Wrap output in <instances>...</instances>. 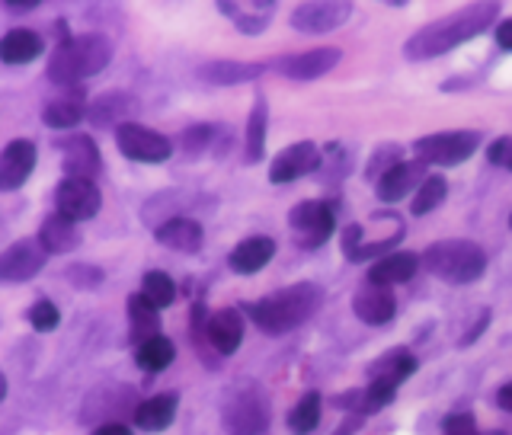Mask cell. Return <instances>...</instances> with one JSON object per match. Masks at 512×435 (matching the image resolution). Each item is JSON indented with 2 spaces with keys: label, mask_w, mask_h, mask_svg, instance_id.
Segmentation results:
<instances>
[{
  "label": "cell",
  "mask_w": 512,
  "mask_h": 435,
  "mask_svg": "<svg viewBox=\"0 0 512 435\" xmlns=\"http://www.w3.org/2000/svg\"><path fill=\"white\" fill-rule=\"evenodd\" d=\"M496 16H500V4H496V0H480V4L461 7L455 13L442 16V20H432L423 29H416L404 45V55L410 61H429V58L448 55L452 48L477 39L480 32H487Z\"/></svg>",
  "instance_id": "1"
},
{
  "label": "cell",
  "mask_w": 512,
  "mask_h": 435,
  "mask_svg": "<svg viewBox=\"0 0 512 435\" xmlns=\"http://www.w3.org/2000/svg\"><path fill=\"white\" fill-rule=\"evenodd\" d=\"M320 304H324V288L314 282H298L292 288H282V292H272L247 304V314L263 333L282 336L301 327L304 320H311L320 311Z\"/></svg>",
  "instance_id": "2"
},
{
  "label": "cell",
  "mask_w": 512,
  "mask_h": 435,
  "mask_svg": "<svg viewBox=\"0 0 512 435\" xmlns=\"http://www.w3.org/2000/svg\"><path fill=\"white\" fill-rule=\"evenodd\" d=\"M112 61V45L103 36H68L61 39L48 61V80L58 87H77L80 80L100 74Z\"/></svg>",
  "instance_id": "3"
},
{
  "label": "cell",
  "mask_w": 512,
  "mask_h": 435,
  "mask_svg": "<svg viewBox=\"0 0 512 435\" xmlns=\"http://www.w3.org/2000/svg\"><path fill=\"white\" fill-rule=\"evenodd\" d=\"M423 266L448 285H471L484 276L487 253L474 240H439L423 256Z\"/></svg>",
  "instance_id": "4"
},
{
  "label": "cell",
  "mask_w": 512,
  "mask_h": 435,
  "mask_svg": "<svg viewBox=\"0 0 512 435\" xmlns=\"http://www.w3.org/2000/svg\"><path fill=\"white\" fill-rule=\"evenodd\" d=\"M228 435H266L269 432V400L253 381L237 384L221 407Z\"/></svg>",
  "instance_id": "5"
},
{
  "label": "cell",
  "mask_w": 512,
  "mask_h": 435,
  "mask_svg": "<svg viewBox=\"0 0 512 435\" xmlns=\"http://www.w3.org/2000/svg\"><path fill=\"white\" fill-rule=\"evenodd\" d=\"M288 224H292V237L301 250H317L336 231V208L330 202H301L292 208Z\"/></svg>",
  "instance_id": "6"
},
{
  "label": "cell",
  "mask_w": 512,
  "mask_h": 435,
  "mask_svg": "<svg viewBox=\"0 0 512 435\" xmlns=\"http://www.w3.org/2000/svg\"><path fill=\"white\" fill-rule=\"evenodd\" d=\"M480 144L477 132H439L416 141V160L432 167H458Z\"/></svg>",
  "instance_id": "7"
},
{
  "label": "cell",
  "mask_w": 512,
  "mask_h": 435,
  "mask_svg": "<svg viewBox=\"0 0 512 435\" xmlns=\"http://www.w3.org/2000/svg\"><path fill=\"white\" fill-rule=\"evenodd\" d=\"M116 144L128 160H138V164H164L173 154V144L167 135L154 132V128H144L138 122H125L116 128Z\"/></svg>",
  "instance_id": "8"
},
{
  "label": "cell",
  "mask_w": 512,
  "mask_h": 435,
  "mask_svg": "<svg viewBox=\"0 0 512 435\" xmlns=\"http://www.w3.org/2000/svg\"><path fill=\"white\" fill-rule=\"evenodd\" d=\"M352 7L346 0H308V4L295 7L292 26L304 36H324V32L340 29L349 20Z\"/></svg>",
  "instance_id": "9"
},
{
  "label": "cell",
  "mask_w": 512,
  "mask_h": 435,
  "mask_svg": "<svg viewBox=\"0 0 512 435\" xmlns=\"http://www.w3.org/2000/svg\"><path fill=\"white\" fill-rule=\"evenodd\" d=\"M340 58H343L340 48H311V52H298L272 61L269 68H276L288 80H317L330 74L340 64Z\"/></svg>",
  "instance_id": "10"
},
{
  "label": "cell",
  "mask_w": 512,
  "mask_h": 435,
  "mask_svg": "<svg viewBox=\"0 0 512 435\" xmlns=\"http://www.w3.org/2000/svg\"><path fill=\"white\" fill-rule=\"evenodd\" d=\"M55 205H58V215L68 218V221H87L100 212L103 196L96 183L87 180H61V186L55 189Z\"/></svg>",
  "instance_id": "11"
},
{
  "label": "cell",
  "mask_w": 512,
  "mask_h": 435,
  "mask_svg": "<svg viewBox=\"0 0 512 435\" xmlns=\"http://www.w3.org/2000/svg\"><path fill=\"white\" fill-rule=\"evenodd\" d=\"M320 148L314 141H298L292 148H285L276 160H272L269 167V180L276 186H285V183H295L301 176H308L320 167Z\"/></svg>",
  "instance_id": "12"
},
{
  "label": "cell",
  "mask_w": 512,
  "mask_h": 435,
  "mask_svg": "<svg viewBox=\"0 0 512 435\" xmlns=\"http://www.w3.org/2000/svg\"><path fill=\"white\" fill-rule=\"evenodd\" d=\"M36 170V144L26 138L10 141L0 151V192H16Z\"/></svg>",
  "instance_id": "13"
},
{
  "label": "cell",
  "mask_w": 512,
  "mask_h": 435,
  "mask_svg": "<svg viewBox=\"0 0 512 435\" xmlns=\"http://www.w3.org/2000/svg\"><path fill=\"white\" fill-rule=\"evenodd\" d=\"M61 151H64L61 167H64V173H68V180L93 183L96 176H100L103 160H100V148H96L90 135H71L61 144Z\"/></svg>",
  "instance_id": "14"
},
{
  "label": "cell",
  "mask_w": 512,
  "mask_h": 435,
  "mask_svg": "<svg viewBox=\"0 0 512 435\" xmlns=\"http://www.w3.org/2000/svg\"><path fill=\"white\" fill-rule=\"evenodd\" d=\"M45 266V250L36 240H20L0 253V282H29Z\"/></svg>",
  "instance_id": "15"
},
{
  "label": "cell",
  "mask_w": 512,
  "mask_h": 435,
  "mask_svg": "<svg viewBox=\"0 0 512 435\" xmlns=\"http://www.w3.org/2000/svg\"><path fill=\"white\" fill-rule=\"evenodd\" d=\"M352 311H356V317L362 320V324L381 327V324H388V320H394L397 298H394L391 288L365 282L359 292L352 295Z\"/></svg>",
  "instance_id": "16"
},
{
  "label": "cell",
  "mask_w": 512,
  "mask_h": 435,
  "mask_svg": "<svg viewBox=\"0 0 512 435\" xmlns=\"http://www.w3.org/2000/svg\"><path fill=\"white\" fill-rule=\"evenodd\" d=\"M423 180H426V173H423L420 160H400L394 170H388L375 183V192H378V199L384 205H394V202H400L404 196H410V192L420 189Z\"/></svg>",
  "instance_id": "17"
},
{
  "label": "cell",
  "mask_w": 512,
  "mask_h": 435,
  "mask_svg": "<svg viewBox=\"0 0 512 435\" xmlns=\"http://www.w3.org/2000/svg\"><path fill=\"white\" fill-rule=\"evenodd\" d=\"M205 340L212 343L221 356H231V352H237L240 343H244V317H240L234 308H224V311L212 314L205 324Z\"/></svg>",
  "instance_id": "18"
},
{
  "label": "cell",
  "mask_w": 512,
  "mask_h": 435,
  "mask_svg": "<svg viewBox=\"0 0 512 435\" xmlns=\"http://www.w3.org/2000/svg\"><path fill=\"white\" fill-rule=\"evenodd\" d=\"M157 244H164L167 250L176 253H196L202 247V224L192 218H167L164 224H157Z\"/></svg>",
  "instance_id": "19"
},
{
  "label": "cell",
  "mask_w": 512,
  "mask_h": 435,
  "mask_svg": "<svg viewBox=\"0 0 512 435\" xmlns=\"http://www.w3.org/2000/svg\"><path fill=\"white\" fill-rule=\"evenodd\" d=\"M276 256V240L272 237H247L244 244H237L228 256V266L240 276H253L263 266H269V260Z\"/></svg>",
  "instance_id": "20"
},
{
  "label": "cell",
  "mask_w": 512,
  "mask_h": 435,
  "mask_svg": "<svg viewBox=\"0 0 512 435\" xmlns=\"http://www.w3.org/2000/svg\"><path fill=\"white\" fill-rule=\"evenodd\" d=\"M420 256L416 253H391L378 260L372 269H368V282L372 285H384V288H394V285H404L416 276V269H420Z\"/></svg>",
  "instance_id": "21"
},
{
  "label": "cell",
  "mask_w": 512,
  "mask_h": 435,
  "mask_svg": "<svg viewBox=\"0 0 512 435\" xmlns=\"http://www.w3.org/2000/svg\"><path fill=\"white\" fill-rule=\"evenodd\" d=\"M84 116H87V100H84V90L80 87H71L68 93L58 96V100H52L42 109V122L48 128H74Z\"/></svg>",
  "instance_id": "22"
},
{
  "label": "cell",
  "mask_w": 512,
  "mask_h": 435,
  "mask_svg": "<svg viewBox=\"0 0 512 435\" xmlns=\"http://www.w3.org/2000/svg\"><path fill=\"white\" fill-rule=\"evenodd\" d=\"M45 52V42L32 29H10L0 39V61L4 64H29Z\"/></svg>",
  "instance_id": "23"
},
{
  "label": "cell",
  "mask_w": 512,
  "mask_h": 435,
  "mask_svg": "<svg viewBox=\"0 0 512 435\" xmlns=\"http://www.w3.org/2000/svg\"><path fill=\"white\" fill-rule=\"evenodd\" d=\"M39 247L45 253H71V250H77L80 247L77 224L68 221V218H61L58 212L48 215L42 221V228H39Z\"/></svg>",
  "instance_id": "24"
},
{
  "label": "cell",
  "mask_w": 512,
  "mask_h": 435,
  "mask_svg": "<svg viewBox=\"0 0 512 435\" xmlns=\"http://www.w3.org/2000/svg\"><path fill=\"white\" fill-rule=\"evenodd\" d=\"M176 394H157L151 400H144V404L135 407V426L144 429V432H160L173 423L176 416Z\"/></svg>",
  "instance_id": "25"
},
{
  "label": "cell",
  "mask_w": 512,
  "mask_h": 435,
  "mask_svg": "<svg viewBox=\"0 0 512 435\" xmlns=\"http://www.w3.org/2000/svg\"><path fill=\"white\" fill-rule=\"evenodd\" d=\"M125 308H128V320H132V340L138 346L160 336V311L141 292L128 298Z\"/></svg>",
  "instance_id": "26"
},
{
  "label": "cell",
  "mask_w": 512,
  "mask_h": 435,
  "mask_svg": "<svg viewBox=\"0 0 512 435\" xmlns=\"http://www.w3.org/2000/svg\"><path fill=\"white\" fill-rule=\"evenodd\" d=\"M221 13H228L237 32H244V36H260V32H266V23L272 10H276V4H228V0H221Z\"/></svg>",
  "instance_id": "27"
},
{
  "label": "cell",
  "mask_w": 512,
  "mask_h": 435,
  "mask_svg": "<svg viewBox=\"0 0 512 435\" xmlns=\"http://www.w3.org/2000/svg\"><path fill=\"white\" fill-rule=\"evenodd\" d=\"M266 64H247V61H215V64H205L202 77L212 80V84L221 87H231V84H247V80L263 77Z\"/></svg>",
  "instance_id": "28"
},
{
  "label": "cell",
  "mask_w": 512,
  "mask_h": 435,
  "mask_svg": "<svg viewBox=\"0 0 512 435\" xmlns=\"http://www.w3.org/2000/svg\"><path fill=\"white\" fill-rule=\"evenodd\" d=\"M135 109V100L132 96H125V93H106V96H100L93 106H90V112H87V119L93 122V125H125L128 119V112Z\"/></svg>",
  "instance_id": "29"
},
{
  "label": "cell",
  "mask_w": 512,
  "mask_h": 435,
  "mask_svg": "<svg viewBox=\"0 0 512 435\" xmlns=\"http://www.w3.org/2000/svg\"><path fill=\"white\" fill-rule=\"evenodd\" d=\"M266 125H269V106L260 96L250 109L247 119V144H244V160L247 164H260L263 160V148H266Z\"/></svg>",
  "instance_id": "30"
},
{
  "label": "cell",
  "mask_w": 512,
  "mask_h": 435,
  "mask_svg": "<svg viewBox=\"0 0 512 435\" xmlns=\"http://www.w3.org/2000/svg\"><path fill=\"white\" fill-rule=\"evenodd\" d=\"M416 372V359L410 349H391L384 352L378 362H372L368 375L372 378H391V381H404Z\"/></svg>",
  "instance_id": "31"
},
{
  "label": "cell",
  "mask_w": 512,
  "mask_h": 435,
  "mask_svg": "<svg viewBox=\"0 0 512 435\" xmlns=\"http://www.w3.org/2000/svg\"><path fill=\"white\" fill-rule=\"evenodd\" d=\"M176 359V346L167 340V336H154V340L141 343L138 346V368H144V372H164V368H170Z\"/></svg>",
  "instance_id": "32"
},
{
  "label": "cell",
  "mask_w": 512,
  "mask_h": 435,
  "mask_svg": "<svg viewBox=\"0 0 512 435\" xmlns=\"http://www.w3.org/2000/svg\"><path fill=\"white\" fill-rule=\"evenodd\" d=\"M320 407H324V400H320L317 391L304 394L298 400V407L292 410V416H288V426H292V432L295 435H311L320 426Z\"/></svg>",
  "instance_id": "33"
},
{
  "label": "cell",
  "mask_w": 512,
  "mask_h": 435,
  "mask_svg": "<svg viewBox=\"0 0 512 435\" xmlns=\"http://www.w3.org/2000/svg\"><path fill=\"white\" fill-rule=\"evenodd\" d=\"M141 295L148 298L157 311H164L170 308V304L176 301V282L167 276V272H144V279H141Z\"/></svg>",
  "instance_id": "34"
},
{
  "label": "cell",
  "mask_w": 512,
  "mask_h": 435,
  "mask_svg": "<svg viewBox=\"0 0 512 435\" xmlns=\"http://www.w3.org/2000/svg\"><path fill=\"white\" fill-rule=\"evenodd\" d=\"M448 196V183H445V176H426L423 186L413 192V205H410V212L413 215H429V212H436V208L445 202Z\"/></svg>",
  "instance_id": "35"
},
{
  "label": "cell",
  "mask_w": 512,
  "mask_h": 435,
  "mask_svg": "<svg viewBox=\"0 0 512 435\" xmlns=\"http://www.w3.org/2000/svg\"><path fill=\"white\" fill-rule=\"evenodd\" d=\"M29 324H32V330H39V333H48V330H55L58 324H61V314H58V308L52 301H36L29 308Z\"/></svg>",
  "instance_id": "36"
},
{
  "label": "cell",
  "mask_w": 512,
  "mask_h": 435,
  "mask_svg": "<svg viewBox=\"0 0 512 435\" xmlns=\"http://www.w3.org/2000/svg\"><path fill=\"white\" fill-rule=\"evenodd\" d=\"M397 164H400V148H397V144H384V148H378V151H375L372 164L365 167V173L372 176V180L378 183L381 176L388 173V170H394Z\"/></svg>",
  "instance_id": "37"
},
{
  "label": "cell",
  "mask_w": 512,
  "mask_h": 435,
  "mask_svg": "<svg viewBox=\"0 0 512 435\" xmlns=\"http://www.w3.org/2000/svg\"><path fill=\"white\" fill-rule=\"evenodd\" d=\"M445 435H477V423L471 413H452L445 416Z\"/></svg>",
  "instance_id": "38"
},
{
  "label": "cell",
  "mask_w": 512,
  "mask_h": 435,
  "mask_svg": "<svg viewBox=\"0 0 512 435\" xmlns=\"http://www.w3.org/2000/svg\"><path fill=\"white\" fill-rule=\"evenodd\" d=\"M487 157H490V164H496V167H509L512 164V138L509 135L506 138H496L490 144Z\"/></svg>",
  "instance_id": "39"
},
{
  "label": "cell",
  "mask_w": 512,
  "mask_h": 435,
  "mask_svg": "<svg viewBox=\"0 0 512 435\" xmlns=\"http://www.w3.org/2000/svg\"><path fill=\"white\" fill-rule=\"evenodd\" d=\"M68 279H74V288H93L96 282H103L100 269H90V266H71L68 269Z\"/></svg>",
  "instance_id": "40"
},
{
  "label": "cell",
  "mask_w": 512,
  "mask_h": 435,
  "mask_svg": "<svg viewBox=\"0 0 512 435\" xmlns=\"http://www.w3.org/2000/svg\"><path fill=\"white\" fill-rule=\"evenodd\" d=\"M496 45L506 48V52H512V20L496 26Z\"/></svg>",
  "instance_id": "41"
},
{
  "label": "cell",
  "mask_w": 512,
  "mask_h": 435,
  "mask_svg": "<svg viewBox=\"0 0 512 435\" xmlns=\"http://www.w3.org/2000/svg\"><path fill=\"white\" fill-rule=\"evenodd\" d=\"M496 404H500V410L512 413V381H509V384H503V388L496 391Z\"/></svg>",
  "instance_id": "42"
},
{
  "label": "cell",
  "mask_w": 512,
  "mask_h": 435,
  "mask_svg": "<svg viewBox=\"0 0 512 435\" xmlns=\"http://www.w3.org/2000/svg\"><path fill=\"white\" fill-rule=\"evenodd\" d=\"M93 435H132V429L122 423H103L100 429H93Z\"/></svg>",
  "instance_id": "43"
},
{
  "label": "cell",
  "mask_w": 512,
  "mask_h": 435,
  "mask_svg": "<svg viewBox=\"0 0 512 435\" xmlns=\"http://www.w3.org/2000/svg\"><path fill=\"white\" fill-rule=\"evenodd\" d=\"M7 397V378H4V372H0V400Z\"/></svg>",
  "instance_id": "44"
},
{
  "label": "cell",
  "mask_w": 512,
  "mask_h": 435,
  "mask_svg": "<svg viewBox=\"0 0 512 435\" xmlns=\"http://www.w3.org/2000/svg\"><path fill=\"white\" fill-rule=\"evenodd\" d=\"M484 435H509V432H503V429H493V432H484Z\"/></svg>",
  "instance_id": "45"
},
{
  "label": "cell",
  "mask_w": 512,
  "mask_h": 435,
  "mask_svg": "<svg viewBox=\"0 0 512 435\" xmlns=\"http://www.w3.org/2000/svg\"><path fill=\"white\" fill-rule=\"evenodd\" d=\"M509 228H512V218H509Z\"/></svg>",
  "instance_id": "46"
},
{
  "label": "cell",
  "mask_w": 512,
  "mask_h": 435,
  "mask_svg": "<svg viewBox=\"0 0 512 435\" xmlns=\"http://www.w3.org/2000/svg\"><path fill=\"white\" fill-rule=\"evenodd\" d=\"M509 170H512V164H509Z\"/></svg>",
  "instance_id": "47"
}]
</instances>
